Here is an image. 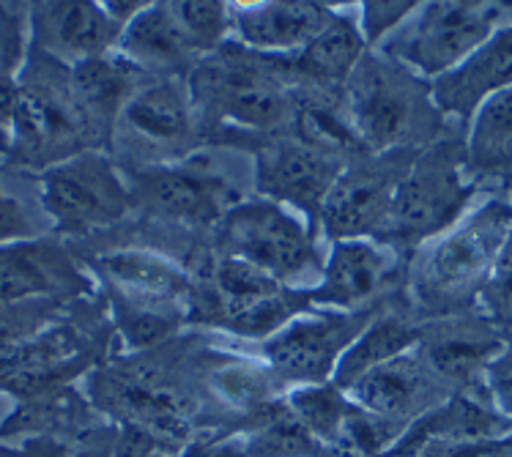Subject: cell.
Masks as SVG:
<instances>
[{
	"label": "cell",
	"mask_w": 512,
	"mask_h": 457,
	"mask_svg": "<svg viewBox=\"0 0 512 457\" xmlns=\"http://www.w3.org/2000/svg\"><path fill=\"white\" fill-rule=\"evenodd\" d=\"M419 151L362 154L343 167L318 211L324 244L343 239H381L392 200Z\"/></svg>",
	"instance_id": "obj_12"
},
{
	"label": "cell",
	"mask_w": 512,
	"mask_h": 457,
	"mask_svg": "<svg viewBox=\"0 0 512 457\" xmlns=\"http://www.w3.org/2000/svg\"><path fill=\"white\" fill-rule=\"evenodd\" d=\"M285 408L321 447L335 449L340 444L348 416L354 414V400L335 381H329V384L288 389L285 392Z\"/></svg>",
	"instance_id": "obj_27"
},
{
	"label": "cell",
	"mask_w": 512,
	"mask_h": 457,
	"mask_svg": "<svg viewBox=\"0 0 512 457\" xmlns=\"http://www.w3.org/2000/svg\"><path fill=\"white\" fill-rule=\"evenodd\" d=\"M244 447L247 457H321L329 452L293 419L285 400L261 425L244 433Z\"/></svg>",
	"instance_id": "obj_28"
},
{
	"label": "cell",
	"mask_w": 512,
	"mask_h": 457,
	"mask_svg": "<svg viewBox=\"0 0 512 457\" xmlns=\"http://www.w3.org/2000/svg\"><path fill=\"white\" fill-rule=\"evenodd\" d=\"M419 337H422V321L408 302L406 291L395 293L389 302L378 307L362 334L343 354L335 373V384L340 389H348L370 370L414 351Z\"/></svg>",
	"instance_id": "obj_24"
},
{
	"label": "cell",
	"mask_w": 512,
	"mask_h": 457,
	"mask_svg": "<svg viewBox=\"0 0 512 457\" xmlns=\"http://www.w3.org/2000/svg\"><path fill=\"white\" fill-rule=\"evenodd\" d=\"M491 395L493 403L502 408L504 414L512 419V359L504 356L502 362L496 364L491 375Z\"/></svg>",
	"instance_id": "obj_36"
},
{
	"label": "cell",
	"mask_w": 512,
	"mask_h": 457,
	"mask_svg": "<svg viewBox=\"0 0 512 457\" xmlns=\"http://www.w3.org/2000/svg\"><path fill=\"white\" fill-rule=\"evenodd\" d=\"M146 80V74L137 72L135 66L126 63L118 52L77 63L69 69L72 94L80 104V113H83L99 151H107L113 146L115 124L124 113L126 102Z\"/></svg>",
	"instance_id": "obj_22"
},
{
	"label": "cell",
	"mask_w": 512,
	"mask_h": 457,
	"mask_svg": "<svg viewBox=\"0 0 512 457\" xmlns=\"http://www.w3.org/2000/svg\"><path fill=\"white\" fill-rule=\"evenodd\" d=\"M124 129L129 151L137 162L126 170L168 165L200 151L198 113L192 104L187 77H154L146 80L126 102L115 132ZM115 137V135H113Z\"/></svg>",
	"instance_id": "obj_13"
},
{
	"label": "cell",
	"mask_w": 512,
	"mask_h": 457,
	"mask_svg": "<svg viewBox=\"0 0 512 457\" xmlns=\"http://www.w3.org/2000/svg\"><path fill=\"white\" fill-rule=\"evenodd\" d=\"M408 258L381 239H343L326 244L324 274L307 291L310 307L367 312L406 291Z\"/></svg>",
	"instance_id": "obj_14"
},
{
	"label": "cell",
	"mask_w": 512,
	"mask_h": 457,
	"mask_svg": "<svg viewBox=\"0 0 512 457\" xmlns=\"http://www.w3.org/2000/svg\"><path fill=\"white\" fill-rule=\"evenodd\" d=\"M115 52L137 72L154 77H189L203 58L181 28L173 3H148L135 20L126 22Z\"/></svg>",
	"instance_id": "obj_21"
},
{
	"label": "cell",
	"mask_w": 512,
	"mask_h": 457,
	"mask_svg": "<svg viewBox=\"0 0 512 457\" xmlns=\"http://www.w3.org/2000/svg\"><path fill=\"white\" fill-rule=\"evenodd\" d=\"M178 457H247L244 433H195Z\"/></svg>",
	"instance_id": "obj_34"
},
{
	"label": "cell",
	"mask_w": 512,
	"mask_h": 457,
	"mask_svg": "<svg viewBox=\"0 0 512 457\" xmlns=\"http://www.w3.org/2000/svg\"><path fill=\"white\" fill-rule=\"evenodd\" d=\"M332 3L277 0L230 3V42L269 58L293 61L335 17Z\"/></svg>",
	"instance_id": "obj_20"
},
{
	"label": "cell",
	"mask_w": 512,
	"mask_h": 457,
	"mask_svg": "<svg viewBox=\"0 0 512 457\" xmlns=\"http://www.w3.org/2000/svg\"><path fill=\"white\" fill-rule=\"evenodd\" d=\"M376 310L337 312L310 307L263 343L247 345V351L277 375L285 392L293 386L329 384L335 381L343 354L362 334Z\"/></svg>",
	"instance_id": "obj_11"
},
{
	"label": "cell",
	"mask_w": 512,
	"mask_h": 457,
	"mask_svg": "<svg viewBox=\"0 0 512 457\" xmlns=\"http://www.w3.org/2000/svg\"><path fill=\"white\" fill-rule=\"evenodd\" d=\"M321 457H348V455H343V452H337V449H329V452H326V455H321Z\"/></svg>",
	"instance_id": "obj_40"
},
{
	"label": "cell",
	"mask_w": 512,
	"mask_h": 457,
	"mask_svg": "<svg viewBox=\"0 0 512 457\" xmlns=\"http://www.w3.org/2000/svg\"><path fill=\"white\" fill-rule=\"evenodd\" d=\"M507 22H512V3H419L417 11L376 50L433 85L469 61Z\"/></svg>",
	"instance_id": "obj_8"
},
{
	"label": "cell",
	"mask_w": 512,
	"mask_h": 457,
	"mask_svg": "<svg viewBox=\"0 0 512 457\" xmlns=\"http://www.w3.org/2000/svg\"><path fill=\"white\" fill-rule=\"evenodd\" d=\"M187 83L203 140L247 148L291 126L304 80L291 61L225 42L195 63Z\"/></svg>",
	"instance_id": "obj_1"
},
{
	"label": "cell",
	"mask_w": 512,
	"mask_h": 457,
	"mask_svg": "<svg viewBox=\"0 0 512 457\" xmlns=\"http://www.w3.org/2000/svg\"><path fill=\"white\" fill-rule=\"evenodd\" d=\"M345 392L359 408L403 430H408L422 416H428L430 411L444 406L455 395L450 386L430 370V364L419 356L417 348L365 373Z\"/></svg>",
	"instance_id": "obj_18"
},
{
	"label": "cell",
	"mask_w": 512,
	"mask_h": 457,
	"mask_svg": "<svg viewBox=\"0 0 512 457\" xmlns=\"http://www.w3.org/2000/svg\"><path fill=\"white\" fill-rule=\"evenodd\" d=\"M69 452L72 449L61 447L58 441H44V438H33L20 447H0V457H69Z\"/></svg>",
	"instance_id": "obj_37"
},
{
	"label": "cell",
	"mask_w": 512,
	"mask_h": 457,
	"mask_svg": "<svg viewBox=\"0 0 512 457\" xmlns=\"http://www.w3.org/2000/svg\"><path fill=\"white\" fill-rule=\"evenodd\" d=\"M482 457H512V433L482 447Z\"/></svg>",
	"instance_id": "obj_39"
},
{
	"label": "cell",
	"mask_w": 512,
	"mask_h": 457,
	"mask_svg": "<svg viewBox=\"0 0 512 457\" xmlns=\"http://www.w3.org/2000/svg\"><path fill=\"white\" fill-rule=\"evenodd\" d=\"M198 433H247L283 406L285 386L244 345H209L198 334L187 362Z\"/></svg>",
	"instance_id": "obj_7"
},
{
	"label": "cell",
	"mask_w": 512,
	"mask_h": 457,
	"mask_svg": "<svg viewBox=\"0 0 512 457\" xmlns=\"http://www.w3.org/2000/svg\"><path fill=\"white\" fill-rule=\"evenodd\" d=\"M135 208H143L170 228L209 233L244 200L239 184H233L209 156L200 151L168 162L126 170Z\"/></svg>",
	"instance_id": "obj_9"
},
{
	"label": "cell",
	"mask_w": 512,
	"mask_h": 457,
	"mask_svg": "<svg viewBox=\"0 0 512 457\" xmlns=\"http://www.w3.org/2000/svg\"><path fill=\"white\" fill-rule=\"evenodd\" d=\"M31 50L61 66L94 61L118 47L124 25L105 3H33L28 11Z\"/></svg>",
	"instance_id": "obj_19"
},
{
	"label": "cell",
	"mask_w": 512,
	"mask_h": 457,
	"mask_svg": "<svg viewBox=\"0 0 512 457\" xmlns=\"http://www.w3.org/2000/svg\"><path fill=\"white\" fill-rule=\"evenodd\" d=\"M510 176H512V173H510Z\"/></svg>",
	"instance_id": "obj_42"
},
{
	"label": "cell",
	"mask_w": 512,
	"mask_h": 457,
	"mask_svg": "<svg viewBox=\"0 0 512 457\" xmlns=\"http://www.w3.org/2000/svg\"><path fill=\"white\" fill-rule=\"evenodd\" d=\"M367 50L370 47L359 28V9H337L324 31L318 33L291 63L304 83L343 88Z\"/></svg>",
	"instance_id": "obj_25"
},
{
	"label": "cell",
	"mask_w": 512,
	"mask_h": 457,
	"mask_svg": "<svg viewBox=\"0 0 512 457\" xmlns=\"http://www.w3.org/2000/svg\"><path fill=\"white\" fill-rule=\"evenodd\" d=\"M173 11L203 58L230 42V3L184 0V3H173Z\"/></svg>",
	"instance_id": "obj_30"
},
{
	"label": "cell",
	"mask_w": 512,
	"mask_h": 457,
	"mask_svg": "<svg viewBox=\"0 0 512 457\" xmlns=\"http://www.w3.org/2000/svg\"><path fill=\"white\" fill-rule=\"evenodd\" d=\"M466 170L474 181L512 173V88L491 96L466 124Z\"/></svg>",
	"instance_id": "obj_26"
},
{
	"label": "cell",
	"mask_w": 512,
	"mask_h": 457,
	"mask_svg": "<svg viewBox=\"0 0 512 457\" xmlns=\"http://www.w3.org/2000/svg\"><path fill=\"white\" fill-rule=\"evenodd\" d=\"M507 195H510V200H512V189H510V192H507Z\"/></svg>",
	"instance_id": "obj_41"
},
{
	"label": "cell",
	"mask_w": 512,
	"mask_h": 457,
	"mask_svg": "<svg viewBox=\"0 0 512 457\" xmlns=\"http://www.w3.org/2000/svg\"><path fill=\"white\" fill-rule=\"evenodd\" d=\"M345 115L367 154L422 151L447 137L433 85L381 50H367L343 85Z\"/></svg>",
	"instance_id": "obj_4"
},
{
	"label": "cell",
	"mask_w": 512,
	"mask_h": 457,
	"mask_svg": "<svg viewBox=\"0 0 512 457\" xmlns=\"http://www.w3.org/2000/svg\"><path fill=\"white\" fill-rule=\"evenodd\" d=\"M419 457H482V447H477V444H455V441L433 438Z\"/></svg>",
	"instance_id": "obj_38"
},
{
	"label": "cell",
	"mask_w": 512,
	"mask_h": 457,
	"mask_svg": "<svg viewBox=\"0 0 512 457\" xmlns=\"http://www.w3.org/2000/svg\"><path fill=\"white\" fill-rule=\"evenodd\" d=\"M417 351L455 395L493 397L491 375L510 351V334L480 310L460 312L422 323Z\"/></svg>",
	"instance_id": "obj_15"
},
{
	"label": "cell",
	"mask_w": 512,
	"mask_h": 457,
	"mask_svg": "<svg viewBox=\"0 0 512 457\" xmlns=\"http://www.w3.org/2000/svg\"><path fill=\"white\" fill-rule=\"evenodd\" d=\"M63 302H6L0 299V356L33 343L61 321Z\"/></svg>",
	"instance_id": "obj_29"
},
{
	"label": "cell",
	"mask_w": 512,
	"mask_h": 457,
	"mask_svg": "<svg viewBox=\"0 0 512 457\" xmlns=\"http://www.w3.org/2000/svg\"><path fill=\"white\" fill-rule=\"evenodd\" d=\"M25 239H36L33 217L28 214V208L22 206V200L9 195L0 184V247Z\"/></svg>",
	"instance_id": "obj_33"
},
{
	"label": "cell",
	"mask_w": 512,
	"mask_h": 457,
	"mask_svg": "<svg viewBox=\"0 0 512 457\" xmlns=\"http://www.w3.org/2000/svg\"><path fill=\"white\" fill-rule=\"evenodd\" d=\"M195 337L181 334L151 351L118 354L96 364L85 378V395L96 416L143 433L168 455H181L198 433L187 373Z\"/></svg>",
	"instance_id": "obj_2"
},
{
	"label": "cell",
	"mask_w": 512,
	"mask_h": 457,
	"mask_svg": "<svg viewBox=\"0 0 512 457\" xmlns=\"http://www.w3.org/2000/svg\"><path fill=\"white\" fill-rule=\"evenodd\" d=\"M209 250L247 260L296 291H310L324 274L326 252L310 219L261 195L244 198L211 230Z\"/></svg>",
	"instance_id": "obj_6"
},
{
	"label": "cell",
	"mask_w": 512,
	"mask_h": 457,
	"mask_svg": "<svg viewBox=\"0 0 512 457\" xmlns=\"http://www.w3.org/2000/svg\"><path fill=\"white\" fill-rule=\"evenodd\" d=\"M477 310L491 318L504 334H512V233L504 244L502 255L493 266L491 277L485 282Z\"/></svg>",
	"instance_id": "obj_31"
},
{
	"label": "cell",
	"mask_w": 512,
	"mask_h": 457,
	"mask_svg": "<svg viewBox=\"0 0 512 457\" xmlns=\"http://www.w3.org/2000/svg\"><path fill=\"white\" fill-rule=\"evenodd\" d=\"M115 457H173L137 430L115 427Z\"/></svg>",
	"instance_id": "obj_35"
},
{
	"label": "cell",
	"mask_w": 512,
	"mask_h": 457,
	"mask_svg": "<svg viewBox=\"0 0 512 457\" xmlns=\"http://www.w3.org/2000/svg\"><path fill=\"white\" fill-rule=\"evenodd\" d=\"M482 184L466 170V137H441L422 148L400 181L381 241L406 258L439 239L477 206Z\"/></svg>",
	"instance_id": "obj_5"
},
{
	"label": "cell",
	"mask_w": 512,
	"mask_h": 457,
	"mask_svg": "<svg viewBox=\"0 0 512 457\" xmlns=\"http://www.w3.org/2000/svg\"><path fill=\"white\" fill-rule=\"evenodd\" d=\"M94 277L53 239H25L0 247V299L74 304L91 296Z\"/></svg>",
	"instance_id": "obj_17"
},
{
	"label": "cell",
	"mask_w": 512,
	"mask_h": 457,
	"mask_svg": "<svg viewBox=\"0 0 512 457\" xmlns=\"http://www.w3.org/2000/svg\"><path fill=\"white\" fill-rule=\"evenodd\" d=\"M512 88V22L493 33L469 61L433 83V99L450 121L469 124L485 99Z\"/></svg>",
	"instance_id": "obj_23"
},
{
	"label": "cell",
	"mask_w": 512,
	"mask_h": 457,
	"mask_svg": "<svg viewBox=\"0 0 512 457\" xmlns=\"http://www.w3.org/2000/svg\"><path fill=\"white\" fill-rule=\"evenodd\" d=\"M414 0H370L359 3V28L370 50H376L387 42L392 33L417 11Z\"/></svg>",
	"instance_id": "obj_32"
},
{
	"label": "cell",
	"mask_w": 512,
	"mask_h": 457,
	"mask_svg": "<svg viewBox=\"0 0 512 457\" xmlns=\"http://www.w3.org/2000/svg\"><path fill=\"white\" fill-rule=\"evenodd\" d=\"M39 200L63 236L113 228L135 211L129 178L107 151H83L42 170Z\"/></svg>",
	"instance_id": "obj_10"
},
{
	"label": "cell",
	"mask_w": 512,
	"mask_h": 457,
	"mask_svg": "<svg viewBox=\"0 0 512 457\" xmlns=\"http://www.w3.org/2000/svg\"><path fill=\"white\" fill-rule=\"evenodd\" d=\"M247 151L255 165V195L288 206L318 228V211L348 162L304 143L288 129L255 140Z\"/></svg>",
	"instance_id": "obj_16"
},
{
	"label": "cell",
	"mask_w": 512,
	"mask_h": 457,
	"mask_svg": "<svg viewBox=\"0 0 512 457\" xmlns=\"http://www.w3.org/2000/svg\"><path fill=\"white\" fill-rule=\"evenodd\" d=\"M512 233V200L493 192L458 225L408 258L406 296L419 321L450 318L480 307L485 282Z\"/></svg>",
	"instance_id": "obj_3"
}]
</instances>
